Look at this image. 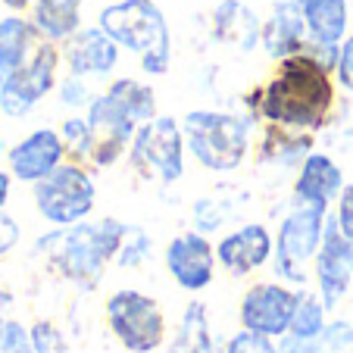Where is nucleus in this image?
<instances>
[{"label": "nucleus", "instance_id": "10", "mask_svg": "<svg viewBox=\"0 0 353 353\" xmlns=\"http://www.w3.org/2000/svg\"><path fill=\"white\" fill-rule=\"evenodd\" d=\"M85 119H88V134H91L88 160L97 163V166H113L125 154V147L132 144L134 132L141 128L107 91L88 103Z\"/></svg>", "mask_w": 353, "mask_h": 353}, {"label": "nucleus", "instance_id": "16", "mask_svg": "<svg viewBox=\"0 0 353 353\" xmlns=\"http://www.w3.org/2000/svg\"><path fill=\"white\" fill-rule=\"evenodd\" d=\"M310 41V28L303 19V7L297 0H279L269 13V19L263 22L260 44L272 60H285V57L303 54V47Z\"/></svg>", "mask_w": 353, "mask_h": 353}, {"label": "nucleus", "instance_id": "3", "mask_svg": "<svg viewBox=\"0 0 353 353\" xmlns=\"http://www.w3.org/2000/svg\"><path fill=\"white\" fill-rule=\"evenodd\" d=\"M119 47L141 57L147 75H166L172 63V38L163 10L154 0H119L100 10L97 22Z\"/></svg>", "mask_w": 353, "mask_h": 353}, {"label": "nucleus", "instance_id": "20", "mask_svg": "<svg viewBox=\"0 0 353 353\" xmlns=\"http://www.w3.org/2000/svg\"><path fill=\"white\" fill-rule=\"evenodd\" d=\"M41 41V32L32 19H22L19 13H10L0 19V72L7 75L28 60Z\"/></svg>", "mask_w": 353, "mask_h": 353}, {"label": "nucleus", "instance_id": "37", "mask_svg": "<svg viewBox=\"0 0 353 353\" xmlns=\"http://www.w3.org/2000/svg\"><path fill=\"white\" fill-rule=\"evenodd\" d=\"M10 191H13V172H3V169H0V210L7 207Z\"/></svg>", "mask_w": 353, "mask_h": 353}, {"label": "nucleus", "instance_id": "21", "mask_svg": "<svg viewBox=\"0 0 353 353\" xmlns=\"http://www.w3.org/2000/svg\"><path fill=\"white\" fill-rule=\"evenodd\" d=\"M32 22L47 41H66L81 26V0H34Z\"/></svg>", "mask_w": 353, "mask_h": 353}, {"label": "nucleus", "instance_id": "17", "mask_svg": "<svg viewBox=\"0 0 353 353\" xmlns=\"http://www.w3.org/2000/svg\"><path fill=\"white\" fill-rule=\"evenodd\" d=\"M269 256H272V234H269L266 225H260V222L241 225L238 232L225 234V238L216 244V260L234 275L254 272Z\"/></svg>", "mask_w": 353, "mask_h": 353}, {"label": "nucleus", "instance_id": "24", "mask_svg": "<svg viewBox=\"0 0 353 353\" xmlns=\"http://www.w3.org/2000/svg\"><path fill=\"white\" fill-rule=\"evenodd\" d=\"M175 353H222L213 341V332H210L207 307L200 300H191L185 316H181L179 334H175Z\"/></svg>", "mask_w": 353, "mask_h": 353}, {"label": "nucleus", "instance_id": "31", "mask_svg": "<svg viewBox=\"0 0 353 353\" xmlns=\"http://www.w3.org/2000/svg\"><path fill=\"white\" fill-rule=\"evenodd\" d=\"M28 332H32V344L38 353H63V338H60V332H57V325H50V322H34Z\"/></svg>", "mask_w": 353, "mask_h": 353}, {"label": "nucleus", "instance_id": "30", "mask_svg": "<svg viewBox=\"0 0 353 353\" xmlns=\"http://www.w3.org/2000/svg\"><path fill=\"white\" fill-rule=\"evenodd\" d=\"M63 144L69 154L75 157H88L91 150V134H88V119H66L63 122Z\"/></svg>", "mask_w": 353, "mask_h": 353}, {"label": "nucleus", "instance_id": "41", "mask_svg": "<svg viewBox=\"0 0 353 353\" xmlns=\"http://www.w3.org/2000/svg\"><path fill=\"white\" fill-rule=\"evenodd\" d=\"M297 3H303V0H297Z\"/></svg>", "mask_w": 353, "mask_h": 353}, {"label": "nucleus", "instance_id": "9", "mask_svg": "<svg viewBox=\"0 0 353 353\" xmlns=\"http://www.w3.org/2000/svg\"><path fill=\"white\" fill-rule=\"evenodd\" d=\"M328 210L313 203H297V210L285 216L275 238V269L288 281H303V266L319 254Z\"/></svg>", "mask_w": 353, "mask_h": 353}, {"label": "nucleus", "instance_id": "6", "mask_svg": "<svg viewBox=\"0 0 353 353\" xmlns=\"http://www.w3.org/2000/svg\"><path fill=\"white\" fill-rule=\"evenodd\" d=\"M60 57L63 54L57 50V41L41 38L26 63L3 75V85H0V113L7 116V119H22V116L32 113L41 100L54 91Z\"/></svg>", "mask_w": 353, "mask_h": 353}, {"label": "nucleus", "instance_id": "7", "mask_svg": "<svg viewBox=\"0 0 353 353\" xmlns=\"http://www.w3.org/2000/svg\"><path fill=\"white\" fill-rule=\"evenodd\" d=\"M185 128L172 116H154L132 138V166L141 175H157L160 181H179L185 172Z\"/></svg>", "mask_w": 353, "mask_h": 353}, {"label": "nucleus", "instance_id": "14", "mask_svg": "<svg viewBox=\"0 0 353 353\" xmlns=\"http://www.w3.org/2000/svg\"><path fill=\"white\" fill-rule=\"evenodd\" d=\"M166 269L185 291H203L213 281L216 250L200 232L172 238L166 247Z\"/></svg>", "mask_w": 353, "mask_h": 353}, {"label": "nucleus", "instance_id": "23", "mask_svg": "<svg viewBox=\"0 0 353 353\" xmlns=\"http://www.w3.org/2000/svg\"><path fill=\"white\" fill-rule=\"evenodd\" d=\"M313 138L300 128H285V125H272L263 138L260 147V160L263 163H275V166H297L300 160L310 157Z\"/></svg>", "mask_w": 353, "mask_h": 353}, {"label": "nucleus", "instance_id": "2", "mask_svg": "<svg viewBox=\"0 0 353 353\" xmlns=\"http://www.w3.org/2000/svg\"><path fill=\"white\" fill-rule=\"evenodd\" d=\"M128 234V225L119 219H100V222H75V225H60L57 232L38 238V254H47L66 279L91 288L100 281L103 266L116 260L122 241Z\"/></svg>", "mask_w": 353, "mask_h": 353}, {"label": "nucleus", "instance_id": "33", "mask_svg": "<svg viewBox=\"0 0 353 353\" xmlns=\"http://www.w3.org/2000/svg\"><path fill=\"white\" fill-rule=\"evenodd\" d=\"M334 219H338L341 232H344L347 238L353 241V181H350V185H344V191H341L338 213H334Z\"/></svg>", "mask_w": 353, "mask_h": 353}, {"label": "nucleus", "instance_id": "4", "mask_svg": "<svg viewBox=\"0 0 353 353\" xmlns=\"http://www.w3.org/2000/svg\"><path fill=\"white\" fill-rule=\"evenodd\" d=\"M181 128H185L188 150L210 172H232L244 163L247 147H250V122L241 116L194 110L185 116Z\"/></svg>", "mask_w": 353, "mask_h": 353}, {"label": "nucleus", "instance_id": "40", "mask_svg": "<svg viewBox=\"0 0 353 353\" xmlns=\"http://www.w3.org/2000/svg\"><path fill=\"white\" fill-rule=\"evenodd\" d=\"M0 85H3V72H0Z\"/></svg>", "mask_w": 353, "mask_h": 353}, {"label": "nucleus", "instance_id": "28", "mask_svg": "<svg viewBox=\"0 0 353 353\" xmlns=\"http://www.w3.org/2000/svg\"><path fill=\"white\" fill-rule=\"evenodd\" d=\"M147 254H150V238H147L141 228L128 225V234H125V241H122L116 260H119L122 266H138V263H144Z\"/></svg>", "mask_w": 353, "mask_h": 353}, {"label": "nucleus", "instance_id": "42", "mask_svg": "<svg viewBox=\"0 0 353 353\" xmlns=\"http://www.w3.org/2000/svg\"><path fill=\"white\" fill-rule=\"evenodd\" d=\"M350 353H353V350H350Z\"/></svg>", "mask_w": 353, "mask_h": 353}, {"label": "nucleus", "instance_id": "26", "mask_svg": "<svg viewBox=\"0 0 353 353\" xmlns=\"http://www.w3.org/2000/svg\"><path fill=\"white\" fill-rule=\"evenodd\" d=\"M325 303L313 294L300 291L297 303H294V316H291V334L297 338H319L325 328Z\"/></svg>", "mask_w": 353, "mask_h": 353}, {"label": "nucleus", "instance_id": "15", "mask_svg": "<svg viewBox=\"0 0 353 353\" xmlns=\"http://www.w3.org/2000/svg\"><path fill=\"white\" fill-rule=\"evenodd\" d=\"M63 60L69 66V75H110L119 63V44L110 38L100 26L94 28H79L63 41Z\"/></svg>", "mask_w": 353, "mask_h": 353}, {"label": "nucleus", "instance_id": "34", "mask_svg": "<svg viewBox=\"0 0 353 353\" xmlns=\"http://www.w3.org/2000/svg\"><path fill=\"white\" fill-rule=\"evenodd\" d=\"M279 353H325L319 338H297V334H281Z\"/></svg>", "mask_w": 353, "mask_h": 353}, {"label": "nucleus", "instance_id": "25", "mask_svg": "<svg viewBox=\"0 0 353 353\" xmlns=\"http://www.w3.org/2000/svg\"><path fill=\"white\" fill-rule=\"evenodd\" d=\"M107 94L132 116L138 125L150 122L157 116V97H154V88L141 85L138 79H116L113 85L107 88Z\"/></svg>", "mask_w": 353, "mask_h": 353}, {"label": "nucleus", "instance_id": "18", "mask_svg": "<svg viewBox=\"0 0 353 353\" xmlns=\"http://www.w3.org/2000/svg\"><path fill=\"white\" fill-rule=\"evenodd\" d=\"M344 191V175H341L338 163L325 154H310L300 163L297 181H294V197L297 203H313V207H325L332 200L341 197Z\"/></svg>", "mask_w": 353, "mask_h": 353}, {"label": "nucleus", "instance_id": "11", "mask_svg": "<svg viewBox=\"0 0 353 353\" xmlns=\"http://www.w3.org/2000/svg\"><path fill=\"white\" fill-rule=\"evenodd\" d=\"M294 303H297V291L285 285H256L244 294L241 300V325L250 332L269 334V338H281L291 332V316Z\"/></svg>", "mask_w": 353, "mask_h": 353}, {"label": "nucleus", "instance_id": "32", "mask_svg": "<svg viewBox=\"0 0 353 353\" xmlns=\"http://www.w3.org/2000/svg\"><path fill=\"white\" fill-rule=\"evenodd\" d=\"M334 75H338L341 88L353 94V32L341 41V50H338V66H334Z\"/></svg>", "mask_w": 353, "mask_h": 353}, {"label": "nucleus", "instance_id": "22", "mask_svg": "<svg viewBox=\"0 0 353 353\" xmlns=\"http://www.w3.org/2000/svg\"><path fill=\"white\" fill-rule=\"evenodd\" d=\"M303 19L310 41L316 44H341L347 34V0H303Z\"/></svg>", "mask_w": 353, "mask_h": 353}, {"label": "nucleus", "instance_id": "8", "mask_svg": "<svg viewBox=\"0 0 353 353\" xmlns=\"http://www.w3.org/2000/svg\"><path fill=\"white\" fill-rule=\"evenodd\" d=\"M107 319L119 344L132 353H154L166 338V322L157 300L141 291H116L107 300Z\"/></svg>", "mask_w": 353, "mask_h": 353}, {"label": "nucleus", "instance_id": "35", "mask_svg": "<svg viewBox=\"0 0 353 353\" xmlns=\"http://www.w3.org/2000/svg\"><path fill=\"white\" fill-rule=\"evenodd\" d=\"M19 222L13 219L10 213H3L0 210V256H7L10 250H13L16 244H19Z\"/></svg>", "mask_w": 353, "mask_h": 353}, {"label": "nucleus", "instance_id": "29", "mask_svg": "<svg viewBox=\"0 0 353 353\" xmlns=\"http://www.w3.org/2000/svg\"><path fill=\"white\" fill-rule=\"evenodd\" d=\"M0 353H38L32 344V332L22 322L7 319L3 334H0Z\"/></svg>", "mask_w": 353, "mask_h": 353}, {"label": "nucleus", "instance_id": "5", "mask_svg": "<svg viewBox=\"0 0 353 353\" xmlns=\"http://www.w3.org/2000/svg\"><path fill=\"white\" fill-rule=\"evenodd\" d=\"M97 188L94 179L79 166V163H60L50 175L34 181V207L41 219L50 225H75L94 210Z\"/></svg>", "mask_w": 353, "mask_h": 353}, {"label": "nucleus", "instance_id": "12", "mask_svg": "<svg viewBox=\"0 0 353 353\" xmlns=\"http://www.w3.org/2000/svg\"><path fill=\"white\" fill-rule=\"evenodd\" d=\"M316 279H319L322 303L328 310L347 294L353 279V241L341 232L338 219H325L322 244L316 254Z\"/></svg>", "mask_w": 353, "mask_h": 353}, {"label": "nucleus", "instance_id": "13", "mask_svg": "<svg viewBox=\"0 0 353 353\" xmlns=\"http://www.w3.org/2000/svg\"><path fill=\"white\" fill-rule=\"evenodd\" d=\"M66 157V144H63V134L54 128H34L32 134H26L22 141H16L10 147L7 163L13 179L19 181H41L44 175H50Z\"/></svg>", "mask_w": 353, "mask_h": 353}, {"label": "nucleus", "instance_id": "1", "mask_svg": "<svg viewBox=\"0 0 353 353\" xmlns=\"http://www.w3.org/2000/svg\"><path fill=\"white\" fill-rule=\"evenodd\" d=\"M334 107L332 69L310 54H294L279 60L275 75L256 91V113L272 125L316 132L325 125Z\"/></svg>", "mask_w": 353, "mask_h": 353}, {"label": "nucleus", "instance_id": "36", "mask_svg": "<svg viewBox=\"0 0 353 353\" xmlns=\"http://www.w3.org/2000/svg\"><path fill=\"white\" fill-rule=\"evenodd\" d=\"M60 97H63V103H66V107H81V103H88V91H85V85H81L79 75H69V79L63 81V85H60Z\"/></svg>", "mask_w": 353, "mask_h": 353}, {"label": "nucleus", "instance_id": "27", "mask_svg": "<svg viewBox=\"0 0 353 353\" xmlns=\"http://www.w3.org/2000/svg\"><path fill=\"white\" fill-rule=\"evenodd\" d=\"M225 353H279V347L272 344L269 334L250 332V328H241L232 341H228Z\"/></svg>", "mask_w": 353, "mask_h": 353}, {"label": "nucleus", "instance_id": "39", "mask_svg": "<svg viewBox=\"0 0 353 353\" xmlns=\"http://www.w3.org/2000/svg\"><path fill=\"white\" fill-rule=\"evenodd\" d=\"M3 325H7V319H3V313H0V334H3Z\"/></svg>", "mask_w": 353, "mask_h": 353}, {"label": "nucleus", "instance_id": "38", "mask_svg": "<svg viewBox=\"0 0 353 353\" xmlns=\"http://www.w3.org/2000/svg\"><path fill=\"white\" fill-rule=\"evenodd\" d=\"M0 3H3V7H7L10 13H22L26 7H32L34 0H0Z\"/></svg>", "mask_w": 353, "mask_h": 353}, {"label": "nucleus", "instance_id": "19", "mask_svg": "<svg viewBox=\"0 0 353 353\" xmlns=\"http://www.w3.org/2000/svg\"><path fill=\"white\" fill-rule=\"evenodd\" d=\"M260 34H263V22L241 0H222L213 10V38L219 44L238 47L241 54H247V50L256 47Z\"/></svg>", "mask_w": 353, "mask_h": 353}]
</instances>
